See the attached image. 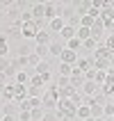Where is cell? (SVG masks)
I'll return each instance as SVG.
<instances>
[{"instance_id": "obj_28", "label": "cell", "mask_w": 114, "mask_h": 121, "mask_svg": "<svg viewBox=\"0 0 114 121\" xmlns=\"http://www.w3.org/2000/svg\"><path fill=\"white\" fill-rule=\"evenodd\" d=\"M75 37H78L80 41H87V39H91V30H89V27H78Z\"/></svg>"}, {"instance_id": "obj_35", "label": "cell", "mask_w": 114, "mask_h": 121, "mask_svg": "<svg viewBox=\"0 0 114 121\" xmlns=\"http://www.w3.org/2000/svg\"><path fill=\"white\" fill-rule=\"evenodd\" d=\"M39 62H41V60H39V57H37L34 53H30V55H27V66H32V69H34L37 64H39Z\"/></svg>"}, {"instance_id": "obj_44", "label": "cell", "mask_w": 114, "mask_h": 121, "mask_svg": "<svg viewBox=\"0 0 114 121\" xmlns=\"http://www.w3.org/2000/svg\"><path fill=\"white\" fill-rule=\"evenodd\" d=\"M0 117H2V108H0Z\"/></svg>"}, {"instance_id": "obj_36", "label": "cell", "mask_w": 114, "mask_h": 121, "mask_svg": "<svg viewBox=\"0 0 114 121\" xmlns=\"http://www.w3.org/2000/svg\"><path fill=\"white\" fill-rule=\"evenodd\" d=\"M105 48H107L110 53H114V34H107V39H105Z\"/></svg>"}, {"instance_id": "obj_30", "label": "cell", "mask_w": 114, "mask_h": 121, "mask_svg": "<svg viewBox=\"0 0 114 121\" xmlns=\"http://www.w3.org/2000/svg\"><path fill=\"white\" fill-rule=\"evenodd\" d=\"M43 114H46V110H43V108H34V110H30V117H32V121H41V119H43Z\"/></svg>"}, {"instance_id": "obj_6", "label": "cell", "mask_w": 114, "mask_h": 121, "mask_svg": "<svg viewBox=\"0 0 114 121\" xmlns=\"http://www.w3.org/2000/svg\"><path fill=\"white\" fill-rule=\"evenodd\" d=\"M66 50V43L59 39V37H55L53 41H50V46H48V53L53 55V57H62V53Z\"/></svg>"}, {"instance_id": "obj_33", "label": "cell", "mask_w": 114, "mask_h": 121, "mask_svg": "<svg viewBox=\"0 0 114 121\" xmlns=\"http://www.w3.org/2000/svg\"><path fill=\"white\" fill-rule=\"evenodd\" d=\"M82 48H87V50L94 53L96 48H98V41H96V39H87V41H82Z\"/></svg>"}, {"instance_id": "obj_34", "label": "cell", "mask_w": 114, "mask_h": 121, "mask_svg": "<svg viewBox=\"0 0 114 121\" xmlns=\"http://www.w3.org/2000/svg\"><path fill=\"white\" fill-rule=\"evenodd\" d=\"M41 121H59V117H57V110H53V112H46Z\"/></svg>"}, {"instance_id": "obj_9", "label": "cell", "mask_w": 114, "mask_h": 121, "mask_svg": "<svg viewBox=\"0 0 114 121\" xmlns=\"http://www.w3.org/2000/svg\"><path fill=\"white\" fill-rule=\"evenodd\" d=\"M75 71H80V73H87L89 69H94V57H78L75 62Z\"/></svg>"}, {"instance_id": "obj_31", "label": "cell", "mask_w": 114, "mask_h": 121, "mask_svg": "<svg viewBox=\"0 0 114 121\" xmlns=\"http://www.w3.org/2000/svg\"><path fill=\"white\" fill-rule=\"evenodd\" d=\"M96 21H98V18H91L89 14H87V16H80V27H89V30H91V25H94Z\"/></svg>"}, {"instance_id": "obj_32", "label": "cell", "mask_w": 114, "mask_h": 121, "mask_svg": "<svg viewBox=\"0 0 114 121\" xmlns=\"http://www.w3.org/2000/svg\"><path fill=\"white\" fill-rule=\"evenodd\" d=\"M112 114H114V103H112V101H107L105 105H103V117H105V119H110Z\"/></svg>"}, {"instance_id": "obj_19", "label": "cell", "mask_w": 114, "mask_h": 121, "mask_svg": "<svg viewBox=\"0 0 114 121\" xmlns=\"http://www.w3.org/2000/svg\"><path fill=\"white\" fill-rule=\"evenodd\" d=\"M0 73H7V78L14 75V71H12V60H9V57H0Z\"/></svg>"}, {"instance_id": "obj_26", "label": "cell", "mask_w": 114, "mask_h": 121, "mask_svg": "<svg viewBox=\"0 0 114 121\" xmlns=\"http://www.w3.org/2000/svg\"><path fill=\"white\" fill-rule=\"evenodd\" d=\"M14 78H16V85H23V87L30 85V75H27V71H18Z\"/></svg>"}, {"instance_id": "obj_25", "label": "cell", "mask_w": 114, "mask_h": 121, "mask_svg": "<svg viewBox=\"0 0 114 121\" xmlns=\"http://www.w3.org/2000/svg\"><path fill=\"white\" fill-rule=\"evenodd\" d=\"M0 108H2V114H18V112H21L16 103H2Z\"/></svg>"}, {"instance_id": "obj_8", "label": "cell", "mask_w": 114, "mask_h": 121, "mask_svg": "<svg viewBox=\"0 0 114 121\" xmlns=\"http://www.w3.org/2000/svg\"><path fill=\"white\" fill-rule=\"evenodd\" d=\"M50 41H53L50 30H48V27H41L39 34H37V39H34V43H37V46H50Z\"/></svg>"}, {"instance_id": "obj_37", "label": "cell", "mask_w": 114, "mask_h": 121, "mask_svg": "<svg viewBox=\"0 0 114 121\" xmlns=\"http://www.w3.org/2000/svg\"><path fill=\"white\" fill-rule=\"evenodd\" d=\"M27 101H30V108H43V103H41V101H43V98H27Z\"/></svg>"}, {"instance_id": "obj_13", "label": "cell", "mask_w": 114, "mask_h": 121, "mask_svg": "<svg viewBox=\"0 0 114 121\" xmlns=\"http://www.w3.org/2000/svg\"><path fill=\"white\" fill-rule=\"evenodd\" d=\"M75 32H78V30H75L73 25H68V23H66V25H64V30H62V32L57 34V37H59V39L64 41V43H66V41H71V39L75 37Z\"/></svg>"}, {"instance_id": "obj_4", "label": "cell", "mask_w": 114, "mask_h": 121, "mask_svg": "<svg viewBox=\"0 0 114 121\" xmlns=\"http://www.w3.org/2000/svg\"><path fill=\"white\" fill-rule=\"evenodd\" d=\"M62 14V2H46V12H43V21H50L53 18H57Z\"/></svg>"}, {"instance_id": "obj_40", "label": "cell", "mask_w": 114, "mask_h": 121, "mask_svg": "<svg viewBox=\"0 0 114 121\" xmlns=\"http://www.w3.org/2000/svg\"><path fill=\"white\" fill-rule=\"evenodd\" d=\"M9 7H12V2H0V16H2V14H7V9H9Z\"/></svg>"}, {"instance_id": "obj_29", "label": "cell", "mask_w": 114, "mask_h": 121, "mask_svg": "<svg viewBox=\"0 0 114 121\" xmlns=\"http://www.w3.org/2000/svg\"><path fill=\"white\" fill-rule=\"evenodd\" d=\"M66 48H68V50H73V53H78V50L82 48V41L78 39V37H73L71 41H66Z\"/></svg>"}, {"instance_id": "obj_43", "label": "cell", "mask_w": 114, "mask_h": 121, "mask_svg": "<svg viewBox=\"0 0 114 121\" xmlns=\"http://www.w3.org/2000/svg\"><path fill=\"white\" fill-rule=\"evenodd\" d=\"M110 69H112V71H114V55H112V57H110Z\"/></svg>"}, {"instance_id": "obj_39", "label": "cell", "mask_w": 114, "mask_h": 121, "mask_svg": "<svg viewBox=\"0 0 114 121\" xmlns=\"http://www.w3.org/2000/svg\"><path fill=\"white\" fill-rule=\"evenodd\" d=\"M18 121H32L30 112H18Z\"/></svg>"}, {"instance_id": "obj_18", "label": "cell", "mask_w": 114, "mask_h": 121, "mask_svg": "<svg viewBox=\"0 0 114 121\" xmlns=\"http://www.w3.org/2000/svg\"><path fill=\"white\" fill-rule=\"evenodd\" d=\"M103 32H105V25H103V21L98 18L94 25H91V39H96V41H98V39L103 37Z\"/></svg>"}, {"instance_id": "obj_38", "label": "cell", "mask_w": 114, "mask_h": 121, "mask_svg": "<svg viewBox=\"0 0 114 121\" xmlns=\"http://www.w3.org/2000/svg\"><path fill=\"white\" fill-rule=\"evenodd\" d=\"M84 80H96V66H94V69H89L87 73H84Z\"/></svg>"}, {"instance_id": "obj_5", "label": "cell", "mask_w": 114, "mask_h": 121, "mask_svg": "<svg viewBox=\"0 0 114 121\" xmlns=\"http://www.w3.org/2000/svg\"><path fill=\"white\" fill-rule=\"evenodd\" d=\"M43 12H46V2H37V5H32V9H30L32 21L39 23V27H43Z\"/></svg>"}, {"instance_id": "obj_3", "label": "cell", "mask_w": 114, "mask_h": 121, "mask_svg": "<svg viewBox=\"0 0 114 121\" xmlns=\"http://www.w3.org/2000/svg\"><path fill=\"white\" fill-rule=\"evenodd\" d=\"M57 110H59L62 114H68V117H75V114H78V105H75L71 98H59Z\"/></svg>"}, {"instance_id": "obj_17", "label": "cell", "mask_w": 114, "mask_h": 121, "mask_svg": "<svg viewBox=\"0 0 114 121\" xmlns=\"http://www.w3.org/2000/svg\"><path fill=\"white\" fill-rule=\"evenodd\" d=\"M64 21H71L73 16H78V12H75V7H73V2L71 5H62V14H59Z\"/></svg>"}, {"instance_id": "obj_1", "label": "cell", "mask_w": 114, "mask_h": 121, "mask_svg": "<svg viewBox=\"0 0 114 121\" xmlns=\"http://www.w3.org/2000/svg\"><path fill=\"white\" fill-rule=\"evenodd\" d=\"M43 110L46 112H53V110H57V103H59V94H57V89L55 87H50V89H46V94H43Z\"/></svg>"}, {"instance_id": "obj_42", "label": "cell", "mask_w": 114, "mask_h": 121, "mask_svg": "<svg viewBox=\"0 0 114 121\" xmlns=\"http://www.w3.org/2000/svg\"><path fill=\"white\" fill-rule=\"evenodd\" d=\"M5 85H9L7 82V73H0V87H5Z\"/></svg>"}, {"instance_id": "obj_16", "label": "cell", "mask_w": 114, "mask_h": 121, "mask_svg": "<svg viewBox=\"0 0 114 121\" xmlns=\"http://www.w3.org/2000/svg\"><path fill=\"white\" fill-rule=\"evenodd\" d=\"M94 55H96L94 60H110V57H112L114 53H110L107 48H105V43H98V48L94 50Z\"/></svg>"}, {"instance_id": "obj_20", "label": "cell", "mask_w": 114, "mask_h": 121, "mask_svg": "<svg viewBox=\"0 0 114 121\" xmlns=\"http://www.w3.org/2000/svg\"><path fill=\"white\" fill-rule=\"evenodd\" d=\"M57 75L71 78V75H73V66H71V64H64V62H59V64H57Z\"/></svg>"}, {"instance_id": "obj_24", "label": "cell", "mask_w": 114, "mask_h": 121, "mask_svg": "<svg viewBox=\"0 0 114 121\" xmlns=\"http://www.w3.org/2000/svg\"><path fill=\"white\" fill-rule=\"evenodd\" d=\"M34 73H37V75H48V73H50V64H48V60L46 62H39V64L34 66Z\"/></svg>"}, {"instance_id": "obj_12", "label": "cell", "mask_w": 114, "mask_h": 121, "mask_svg": "<svg viewBox=\"0 0 114 121\" xmlns=\"http://www.w3.org/2000/svg\"><path fill=\"white\" fill-rule=\"evenodd\" d=\"M68 80H71V87H75L78 91H80L82 85H84V73H80V71H75V69H73V75H71Z\"/></svg>"}, {"instance_id": "obj_46", "label": "cell", "mask_w": 114, "mask_h": 121, "mask_svg": "<svg viewBox=\"0 0 114 121\" xmlns=\"http://www.w3.org/2000/svg\"><path fill=\"white\" fill-rule=\"evenodd\" d=\"M0 25H2V18H0Z\"/></svg>"}, {"instance_id": "obj_22", "label": "cell", "mask_w": 114, "mask_h": 121, "mask_svg": "<svg viewBox=\"0 0 114 121\" xmlns=\"http://www.w3.org/2000/svg\"><path fill=\"white\" fill-rule=\"evenodd\" d=\"M75 117H78V121H87V119H91V110H89V105H80Z\"/></svg>"}, {"instance_id": "obj_10", "label": "cell", "mask_w": 114, "mask_h": 121, "mask_svg": "<svg viewBox=\"0 0 114 121\" xmlns=\"http://www.w3.org/2000/svg\"><path fill=\"white\" fill-rule=\"evenodd\" d=\"M80 91H82L84 96H96V94H101V85L94 82V80H84V85H82Z\"/></svg>"}, {"instance_id": "obj_27", "label": "cell", "mask_w": 114, "mask_h": 121, "mask_svg": "<svg viewBox=\"0 0 114 121\" xmlns=\"http://www.w3.org/2000/svg\"><path fill=\"white\" fill-rule=\"evenodd\" d=\"M7 53H9V41L5 34H0V57H7Z\"/></svg>"}, {"instance_id": "obj_23", "label": "cell", "mask_w": 114, "mask_h": 121, "mask_svg": "<svg viewBox=\"0 0 114 121\" xmlns=\"http://www.w3.org/2000/svg\"><path fill=\"white\" fill-rule=\"evenodd\" d=\"M7 34L14 37V39H21L23 34H21V23H12V25H7Z\"/></svg>"}, {"instance_id": "obj_41", "label": "cell", "mask_w": 114, "mask_h": 121, "mask_svg": "<svg viewBox=\"0 0 114 121\" xmlns=\"http://www.w3.org/2000/svg\"><path fill=\"white\" fill-rule=\"evenodd\" d=\"M2 121H18V114H2Z\"/></svg>"}, {"instance_id": "obj_45", "label": "cell", "mask_w": 114, "mask_h": 121, "mask_svg": "<svg viewBox=\"0 0 114 121\" xmlns=\"http://www.w3.org/2000/svg\"><path fill=\"white\" fill-rule=\"evenodd\" d=\"M110 101H112V103H114V96H112V98H110Z\"/></svg>"}, {"instance_id": "obj_2", "label": "cell", "mask_w": 114, "mask_h": 121, "mask_svg": "<svg viewBox=\"0 0 114 121\" xmlns=\"http://www.w3.org/2000/svg\"><path fill=\"white\" fill-rule=\"evenodd\" d=\"M39 23H34V21H30V23H23L21 25V34H23V39H37V34H39Z\"/></svg>"}, {"instance_id": "obj_15", "label": "cell", "mask_w": 114, "mask_h": 121, "mask_svg": "<svg viewBox=\"0 0 114 121\" xmlns=\"http://www.w3.org/2000/svg\"><path fill=\"white\" fill-rule=\"evenodd\" d=\"M59 62H64V64H71V66H75V62H78V53H73V50H64L59 57Z\"/></svg>"}, {"instance_id": "obj_14", "label": "cell", "mask_w": 114, "mask_h": 121, "mask_svg": "<svg viewBox=\"0 0 114 121\" xmlns=\"http://www.w3.org/2000/svg\"><path fill=\"white\" fill-rule=\"evenodd\" d=\"M73 7H75V12H78V16H87L89 9H91V2L89 0H80V2H73Z\"/></svg>"}, {"instance_id": "obj_11", "label": "cell", "mask_w": 114, "mask_h": 121, "mask_svg": "<svg viewBox=\"0 0 114 121\" xmlns=\"http://www.w3.org/2000/svg\"><path fill=\"white\" fill-rule=\"evenodd\" d=\"M64 25H66V21L62 18V16H57V18H53L48 23V30H50V34H59L64 30Z\"/></svg>"}, {"instance_id": "obj_21", "label": "cell", "mask_w": 114, "mask_h": 121, "mask_svg": "<svg viewBox=\"0 0 114 121\" xmlns=\"http://www.w3.org/2000/svg\"><path fill=\"white\" fill-rule=\"evenodd\" d=\"M32 53L37 55V57H39L41 62H46V57H48V55H50V53H48V46H37V43H34Z\"/></svg>"}, {"instance_id": "obj_7", "label": "cell", "mask_w": 114, "mask_h": 121, "mask_svg": "<svg viewBox=\"0 0 114 121\" xmlns=\"http://www.w3.org/2000/svg\"><path fill=\"white\" fill-rule=\"evenodd\" d=\"M14 96H16V82L0 87V101H2V103H12V101H14Z\"/></svg>"}]
</instances>
